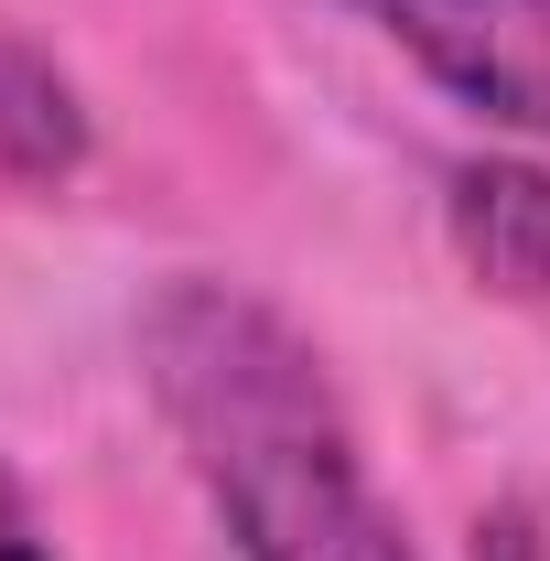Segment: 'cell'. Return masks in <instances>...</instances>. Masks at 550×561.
Returning a JSON list of instances; mask_svg holds the SVG:
<instances>
[{"label": "cell", "instance_id": "cell-4", "mask_svg": "<svg viewBox=\"0 0 550 561\" xmlns=\"http://www.w3.org/2000/svg\"><path fill=\"white\" fill-rule=\"evenodd\" d=\"M87 151H98L87 87H76L33 33H11V22H0V173H11V184H33V195H55V184L87 173Z\"/></svg>", "mask_w": 550, "mask_h": 561}, {"label": "cell", "instance_id": "cell-2", "mask_svg": "<svg viewBox=\"0 0 550 561\" xmlns=\"http://www.w3.org/2000/svg\"><path fill=\"white\" fill-rule=\"evenodd\" d=\"M485 130L550 140V0H335Z\"/></svg>", "mask_w": 550, "mask_h": 561}, {"label": "cell", "instance_id": "cell-6", "mask_svg": "<svg viewBox=\"0 0 550 561\" xmlns=\"http://www.w3.org/2000/svg\"><path fill=\"white\" fill-rule=\"evenodd\" d=\"M475 561H550V540L529 529V507H496V518H475Z\"/></svg>", "mask_w": 550, "mask_h": 561}, {"label": "cell", "instance_id": "cell-5", "mask_svg": "<svg viewBox=\"0 0 550 561\" xmlns=\"http://www.w3.org/2000/svg\"><path fill=\"white\" fill-rule=\"evenodd\" d=\"M0 561H66L55 551V518L33 507V486H22L11 465H0Z\"/></svg>", "mask_w": 550, "mask_h": 561}, {"label": "cell", "instance_id": "cell-3", "mask_svg": "<svg viewBox=\"0 0 550 561\" xmlns=\"http://www.w3.org/2000/svg\"><path fill=\"white\" fill-rule=\"evenodd\" d=\"M443 238H454V260H465L475 291H496L507 313H529L550 335V162H518V151L454 162Z\"/></svg>", "mask_w": 550, "mask_h": 561}, {"label": "cell", "instance_id": "cell-1", "mask_svg": "<svg viewBox=\"0 0 550 561\" xmlns=\"http://www.w3.org/2000/svg\"><path fill=\"white\" fill-rule=\"evenodd\" d=\"M140 389L238 561H411L313 335L249 280L173 271L130 313Z\"/></svg>", "mask_w": 550, "mask_h": 561}]
</instances>
